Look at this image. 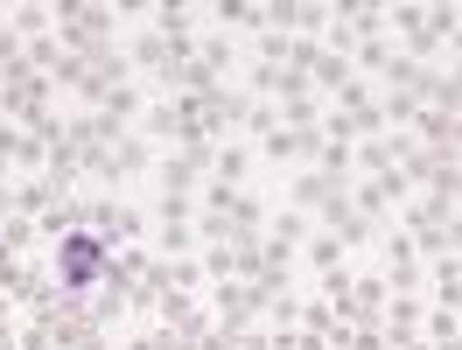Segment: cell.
Wrapping results in <instances>:
<instances>
[{
  "mask_svg": "<svg viewBox=\"0 0 462 350\" xmlns=\"http://www.w3.org/2000/svg\"><path fill=\"white\" fill-rule=\"evenodd\" d=\"M57 273H63V288H91V281L106 273V253H98V238H91V232H70V238H63Z\"/></svg>",
  "mask_w": 462,
  "mask_h": 350,
  "instance_id": "cell-1",
  "label": "cell"
}]
</instances>
